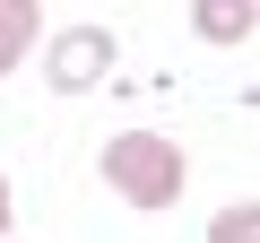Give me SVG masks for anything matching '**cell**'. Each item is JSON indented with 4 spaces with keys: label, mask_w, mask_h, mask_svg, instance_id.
I'll list each match as a JSON object with an SVG mask.
<instances>
[{
    "label": "cell",
    "mask_w": 260,
    "mask_h": 243,
    "mask_svg": "<svg viewBox=\"0 0 260 243\" xmlns=\"http://www.w3.org/2000/svg\"><path fill=\"white\" fill-rule=\"evenodd\" d=\"M104 183H113L130 208H174L182 183H191V165H182V148H174L165 131H113V139H104Z\"/></svg>",
    "instance_id": "6da1fadb"
},
{
    "label": "cell",
    "mask_w": 260,
    "mask_h": 243,
    "mask_svg": "<svg viewBox=\"0 0 260 243\" xmlns=\"http://www.w3.org/2000/svg\"><path fill=\"white\" fill-rule=\"evenodd\" d=\"M113 52H121L113 26H95V18H87V26H61V35L44 44V78H52L61 96H95L104 70H113Z\"/></svg>",
    "instance_id": "7a4b0ae2"
},
{
    "label": "cell",
    "mask_w": 260,
    "mask_h": 243,
    "mask_svg": "<svg viewBox=\"0 0 260 243\" xmlns=\"http://www.w3.org/2000/svg\"><path fill=\"white\" fill-rule=\"evenodd\" d=\"M35 35H44V9H35V0H0V78L35 52Z\"/></svg>",
    "instance_id": "3957f363"
},
{
    "label": "cell",
    "mask_w": 260,
    "mask_h": 243,
    "mask_svg": "<svg viewBox=\"0 0 260 243\" xmlns=\"http://www.w3.org/2000/svg\"><path fill=\"white\" fill-rule=\"evenodd\" d=\"M191 26H200L208 44H251L260 9H251V0H200V9H191Z\"/></svg>",
    "instance_id": "277c9868"
},
{
    "label": "cell",
    "mask_w": 260,
    "mask_h": 243,
    "mask_svg": "<svg viewBox=\"0 0 260 243\" xmlns=\"http://www.w3.org/2000/svg\"><path fill=\"white\" fill-rule=\"evenodd\" d=\"M208 243H260V200H225L208 217Z\"/></svg>",
    "instance_id": "5b68a950"
},
{
    "label": "cell",
    "mask_w": 260,
    "mask_h": 243,
    "mask_svg": "<svg viewBox=\"0 0 260 243\" xmlns=\"http://www.w3.org/2000/svg\"><path fill=\"white\" fill-rule=\"evenodd\" d=\"M0 243H9V174H0Z\"/></svg>",
    "instance_id": "8992f818"
}]
</instances>
